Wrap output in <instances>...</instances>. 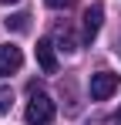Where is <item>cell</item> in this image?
Here are the masks:
<instances>
[{
  "mask_svg": "<svg viewBox=\"0 0 121 125\" xmlns=\"http://www.w3.org/2000/svg\"><path fill=\"white\" fill-rule=\"evenodd\" d=\"M101 24H104V3H91V7L84 10V44H91L98 37Z\"/></svg>",
  "mask_w": 121,
  "mask_h": 125,
  "instance_id": "obj_4",
  "label": "cell"
},
{
  "mask_svg": "<svg viewBox=\"0 0 121 125\" xmlns=\"http://www.w3.org/2000/svg\"><path fill=\"white\" fill-rule=\"evenodd\" d=\"M121 78L114 71H98V74H91V84H87V91H91V98L94 102H104V98H111L114 91H118Z\"/></svg>",
  "mask_w": 121,
  "mask_h": 125,
  "instance_id": "obj_2",
  "label": "cell"
},
{
  "mask_svg": "<svg viewBox=\"0 0 121 125\" xmlns=\"http://www.w3.org/2000/svg\"><path fill=\"white\" fill-rule=\"evenodd\" d=\"M54 112L57 108L51 102V95H44V91H37V84H30V102H27V112H24L27 125H51Z\"/></svg>",
  "mask_w": 121,
  "mask_h": 125,
  "instance_id": "obj_1",
  "label": "cell"
},
{
  "mask_svg": "<svg viewBox=\"0 0 121 125\" xmlns=\"http://www.w3.org/2000/svg\"><path fill=\"white\" fill-rule=\"evenodd\" d=\"M10 102H14V98H10V91H0V115H7V112H10Z\"/></svg>",
  "mask_w": 121,
  "mask_h": 125,
  "instance_id": "obj_7",
  "label": "cell"
},
{
  "mask_svg": "<svg viewBox=\"0 0 121 125\" xmlns=\"http://www.w3.org/2000/svg\"><path fill=\"white\" fill-rule=\"evenodd\" d=\"M24 68V54H20L17 44H0V78L7 74H17Z\"/></svg>",
  "mask_w": 121,
  "mask_h": 125,
  "instance_id": "obj_3",
  "label": "cell"
},
{
  "mask_svg": "<svg viewBox=\"0 0 121 125\" xmlns=\"http://www.w3.org/2000/svg\"><path fill=\"white\" fill-rule=\"evenodd\" d=\"M114 125H121V108H118V115H114Z\"/></svg>",
  "mask_w": 121,
  "mask_h": 125,
  "instance_id": "obj_9",
  "label": "cell"
},
{
  "mask_svg": "<svg viewBox=\"0 0 121 125\" xmlns=\"http://www.w3.org/2000/svg\"><path fill=\"white\" fill-rule=\"evenodd\" d=\"M34 54H37V64H40V71H44V74H54V71H57L54 44L47 41V37H40V41H37V51H34Z\"/></svg>",
  "mask_w": 121,
  "mask_h": 125,
  "instance_id": "obj_5",
  "label": "cell"
},
{
  "mask_svg": "<svg viewBox=\"0 0 121 125\" xmlns=\"http://www.w3.org/2000/svg\"><path fill=\"white\" fill-rule=\"evenodd\" d=\"M0 3H17V0H0Z\"/></svg>",
  "mask_w": 121,
  "mask_h": 125,
  "instance_id": "obj_10",
  "label": "cell"
},
{
  "mask_svg": "<svg viewBox=\"0 0 121 125\" xmlns=\"http://www.w3.org/2000/svg\"><path fill=\"white\" fill-rule=\"evenodd\" d=\"M27 21H30V14H27V10H20V14H10L3 24H7V31H17V34H24V31L30 27Z\"/></svg>",
  "mask_w": 121,
  "mask_h": 125,
  "instance_id": "obj_6",
  "label": "cell"
},
{
  "mask_svg": "<svg viewBox=\"0 0 121 125\" xmlns=\"http://www.w3.org/2000/svg\"><path fill=\"white\" fill-rule=\"evenodd\" d=\"M44 3H47V7H54V10H64V7H71L74 0H44Z\"/></svg>",
  "mask_w": 121,
  "mask_h": 125,
  "instance_id": "obj_8",
  "label": "cell"
}]
</instances>
